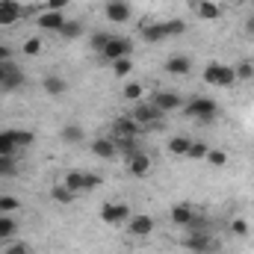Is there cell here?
<instances>
[{
  "instance_id": "29",
  "label": "cell",
  "mask_w": 254,
  "mask_h": 254,
  "mask_svg": "<svg viewBox=\"0 0 254 254\" xmlns=\"http://www.w3.org/2000/svg\"><path fill=\"white\" fill-rule=\"evenodd\" d=\"M15 228H18V225L12 222V216L3 213V216H0V240H9V237L15 234Z\"/></svg>"
},
{
  "instance_id": "11",
  "label": "cell",
  "mask_w": 254,
  "mask_h": 254,
  "mask_svg": "<svg viewBox=\"0 0 254 254\" xmlns=\"http://www.w3.org/2000/svg\"><path fill=\"white\" fill-rule=\"evenodd\" d=\"M113 130H116L119 139H136V136L142 133V125H139L136 119H116Z\"/></svg>"
},
{
  "instance_id": "21",
  "label": "cell",
  "mask_w": 254,
  "mask_h": 254,
  "mask_svg": "<svg viewBox=\"0 0 254 254\" xmlns=\"http://www.w3.org/2000/svg\"><path fill=\"white\" fill-rule=\"evenodd\" d=\"M51 198H54L57 204H71V201L77 198V192H74V190H68L65 184H60V187H54V190H51Z\"/></svg>"
},
{
  "instance_id": "35",
  "label": "cell",
  "mask_w": 254,
  "mask_h": 254,
  "mask_svg": "<svg viewBox=\"0 0 254 254\" xmlns=\"http://www.w3.org/2000/svg\"><path fill=\"white\" fill-rule=\"evenodd\" d=\"M39 51H42V42H39V39H27V42H24V54H27V57H36Z\"/></svg>"
},
{
  "instance_id": "39",
  "label": "cell",
  "mask_w": 254,
  "mask_h": 254,
  "mask_svg": "<svg viewBox=\"0 0 254 254\" xmlns=\"http://www.w3.org/2000/svg\"><path fill=\"white\" fill-rule=\"evenodd\" d=\"M231 231H234L237 237H246V234H249V225H246L243 219H234V222H231Z\"/></svg>"
},
{
  "instance_id": "26",
  "label": "cell",
  "mask_w": 254,
  "mask_h": 254,
  "mask_svg": "<svg viewBox=\"0 0 254 254\" xmlns=\"http://www.w3.org/2000/svg\"><path fill=\"white\" fill-rule=\"evenodd\" d=\"M80 33H83V24L80 21H65L63 30H60V36H65V39H77Z\"/></svg>"
},
{
  "instance_id": "15",
  "label": "cell",
  "mask_w": 254,
  "mask_h": 254,
  "mask_svg": "<svg viewBox=\"0 0 254 254\" xmlns=\"http://www.w3.org/2000/svg\"><path fill=\"white\" fill-rule=\"evenodd\" d=\"M184 246H187L190 252H210V237H207L204 231H192L190 237L184 240Z\"/></svg>"
},
{
  "instance_id": "42",
  "label": "cell",
  "mask_w": 254,
  "mask_h": 254,
  "mask_svg": "<svg viewBox=\"0 0 254 254\" xmlns=\"http://www.w3.org/2000/svg\"><path fill=\"white\" fill-rule=\"evenodd\" d=\"M9 57H12V51H9L6 45H0V63H12Z\"/></svg>"
},
{
  "instance_id": "18",
  "label": "cell",
  "mask_w": 254,
  "mask_h": 254,
  "mask_svg": "<svg viewBox=\"0 0 254 254\" xmlns=\"http://www.w3.org/2000/svg\"><path fill=\"white\" fill-rule=\"evenodd\" d=\"M92 154L110 160V157L116 154V142H113V139H95V142H92Z\"/></svg>"
},
{
  "instance_id": "10",
  "label": "cell",
  "mask_w": 254,
  "mask_h": 254,
  "mask_svg": "<svg viewBox=\"0 0 254 254\" xmlns=\"http://www.w3.org/2000/svg\"><path fill=\"white\" fill-rule=\"evenodd\" d=\"M127 228H130L133 237H148V234L154 231V219L145 216V213H139V216H130V219H127Z\"/></svg>"
},
{
  "instance_id": "8",
  "label": "cell",
  "mask_w": 254,
  "mask_h": 254,
  "mask_svg": "<svg viewBox=\"0 0 254 254\" xmlns=\"http://www.w3.org/2000/svg\"><path fill=\"white\" fill-rule=\"evenodd\" d=\"M21 15H24L21 3H15V0H0V27H12Z\"/></svg>"
},
{
  "instance_id": "4",
  "label": "cell",
  "mask_w": 254,
  "mask_h": 254,
  "mask_svg": "<svg viewBox=\"0 0 254 254\" xmlns=\"http://www.w3.org/2000/svg\"><path fill=\"white\" fill-rule=\"evenodd\" d=\"M98 184H101V178H98V175H92V172H68V175H65V187H68V190H74L77 195H80V192L95 190Z\"/></svg>"
},
{
  "instance_id": "16",
  "label": "cell",
  "mask_w": 254,
  "mask_h": 254,
  "mask_svg": "<svg viewBox=\"0 0 254 254\" xmlns=\"http://www.w3.org/2000/svg\"><path fill=\"white\" fill-rule=\"evenodd\" d=\"M190 68H192V63H190V57H184V54H178V57H172L166 63L169 74H190Z\"/></svg>"
},
{
  "instance_id": "2",
  "label": "cell",
  "mask_w": 254,
  "mask_h": 254,
  "mask_svg": "<svg viewBox=\"0 0 254 254\" xmlns=\"http://www.w3.org/2000/svg\"><path fill=\"white\" fill-rule=\"evenodd\" d=\"M133 54V42L130 39H122V36H113L104 48H101V57L107 60V63H116V60H125Z\"/></svg>"
},
{
  "instance_id": "6",
  "label": "cell",
  "mask_w": 254,
  "mask_h": 254,
  "mask_svg": "<svg viewBox=\"0 0 254 254\" xmlns=\"http://www.w3.org/2000/svg\"><path fill=\"white\" fill-rule=\"evenodd\" d=\"M133 119H136L142 127H151V125H157V122L163 119V113H160L154 104H136V110H133Z\"/></svg>"
},
{
  "instance_id": "17",
  "label": "cell",
  "mask_w": 254,
  "mask_h": 254,
  "mask_svg": "<svg viewBox=\"0 0 254 254\" xmlns=\"http://www.w3.org/2000/svg\"><path fill=\"white\" fill-rule=\"evenodd\" d=\"M195 12H198V18H204V21H216V18H222V9H219L213 0H201Z\"/></svg>"
},
{
  "instance_id": "20",
  "label": "cell",
  "mask_w": 254,
  "mask_h": 254,
  "mask_svg": "<svg viewBox=\"0 0 254 254\" xmlns=\"http://www.w3.org/2000/svg\"><path fill=\"white\" fill-rule=\"evenodd\" d=\"M42 86H45V92H48V95H63L65 89H68V83H65L60 74H51V77H45V83H42Z\"/></svg>"
},
{
  "instance_id": "25",
  "label": "cell",
  "mask_w": 254,
  "mask_h": 254,
  "mask_svg": "<svg viewBox=\"0 0 254 254\" xmlns=\"http://www.w3.org/2000/svg\"><path fill=\"white\" fill-rule=\"evenodd\" d=\"M130 71H133V60H130V57L113 63V74H116V77H130Z\"/></svg>"
},
{
  "instance_id": "38",
  "label": "cell",
  "mask_w": 254,
  "mask_h": 254,
  "mask_svg": "<svg viewBox=\"0 0 254 254\" xmlns=\"http://www.w3.org/2000/svg\"><path fill=\"white\" fill-rule=\"evenodd\" d=\"M6 254H33V252H30L27 243H12V246H6Z\"/></svg>"
},
{
  "instance_id": "23",
  "label": "cell",
  "mask_w": 254,
  "mask_h": 254,
  "mask_svg": "<svg viewBox=\"0 0 254 254\" xmlns=\"http://www.w3.org/2000/svg\"><path fill=\"white\" fill-rule=\"evenodd\" d=\"M190 139H187V136H175V139H172V142H169V151H172V154H178V157H187V154H190Z\"/></svg>"
},
{
  "instance_id": "43",
  "label": "cell",
  "mask_w": 254,
  "mask_h": 254,
  "mask_svg": "<svg viewBox=\"0 0 254 254\" xmlns=\"http://www.w3.org/2000/svg\"><path fill=\"white\" fill-rule=\"evenodd\" d=\"M246 30H249V33H252V36H254V15H252V21L246 24Z\"/></svg>"
},
{
  "instance_id": "33",
  "label": "cell",
  "mask_w": 254,
  "mask_h": 254,
  "mask_svg": "<svg viewBox=\"0 0 254 254\" xmlns=\"http://www.w3.org/2000/svg\"><path fill=\"white\" fill-rule=\"evenodd\" d=\"M125 98L127 101H139V98H142V86H139V83H127L125 86Z\"/></svg>"
},
{
  "instance_id": "34",
  "label": "cell",
  "mask_w": 254,
  "mask_h": 254,
  "mask_svg": "<svg viewBox=\"0 0 254 254\" xmlns=\"http://www.w3.org/2000/svg\"><path fill=\"white\" fill-rule=\"evenodd\" d=\"M234 71H237V80H249V77L254 74V65L252 63H240Z\"/></svg>"
},
{
  "instance_id": "24",
  "label": "cell",
  "mask_w": 254,
  "mask_h": 254,
  "mask_svg": "<svg viewBox=\"0 0 254 254\" xmlns=\"http://www.w3.org/2000/svg\"><path fill=\"white\" fill-rule=\"evenodd\" d=\"M63 139L71 142V145H74V142H83V127L80 125H65L63 127Z\"/></svg>"
},
{
  "instance_id": "40",
  "label": "cell",
  "mask_w": 254,
  "mask_h": 254,
  "mask_svg": "<svg viewBox=\"0 0 254 254\" xmlns=\"http://www.w3.org/2000/svg\"><path fill=\"white\" fill-rule=\"evenodd\" d=\"M65 6H68V0H48V9H57V12H63Z\"/></svg>"
},
{
  "instance_id": "32",
  "label": "cell",
  "mask_w": 254,
  "mask_h": 254,
  "mask_svg": "<svg viewBox=\"0 0 254 254\" xmlns=\"http://www.w3.org/2000/svg\"><path fill=\"white\" fill-rule=\"evenodd\" d=\"M166 33H169V36H181V33H187V21H181V18L166 21Z\"/></svg>"
},
{
  "instance_id": "12",
  "label": "cell",
  "mask_w": 254,
  "mask_h": 254,
  "mask_svg": "<svg viewBox=\"0 0 254 254\" xmlns=\"http://www.w3.org/2000/svg\"><path fill=\"white\" fill-rule=\"evenodd\" d=\"M104 12H107V18H110L113 24H125L127 18H130V6H127V0H110Z\"/></svg>"
},
{
  "instance_id": "31",
  "label": "cell",
  "mask_w": 254,
  "mask_h": 254,
  "mask_svg": "<svg viewBox=\"0 0 254 254\" xmlns=\"http://www.w3.org/2000/svg\"><path fill=\"white\" fill-rule=\"evenodd\" d=\"M207 151H210V148H207L204 142H192L187 157H192V160H207Z\"/></svg>"
},
{
  "instance_id": "30",
  "label": "cell",
  "mask_w": 254,
  "mask_h": 254,
  "mask_svg": "<svg viewBox=\"0 0 254 254\" xmlns=\"http://www.w3.org/2000/svg\"><path fill=\"white\" fill-rule=\"evenodd\" d=\"M15 172H18L15 160H12V157H0V178H12Z\"/></svg>"
},
{
  "instance_id": "19",
  "label": "cell",
  "mask_w": 254,
  "mask_h": 254,
  "mask_svg": "<svg viewBox=\"0 0 254 254\" xmlns=\"http://www.w3.org/2000/svg\"><path fill=\"white\" fill-rule=\"evenodd\" d=\"M21 148H18V142H15V136L9 133V130H3L0 133V157H15Z\"/></svg>"
},
{
  "instance_id": "41",
  "label": "cell",
  "mask_w": 254,
  "mask_h": 254,
  "mask_svg": "<svg viewBox=\"0 0 254 254\" xmlns=\"http://www.w3.org/2000/svg\"><path fill=\"white\" fill-rule=\"evenodd\" d=\"M12 68H15L12 63H0V86H3V80H6V74H9Z\"/></svg>"
},
{
  "instance_id": "28",
  "label": "cell",
  "mask_w": 254,
  "mask_h": 254,
  "mask_svg": "<svg viewBox=\"0 0 254 254\" xmlns=\"http://www.w3.org/2000/svg\"><path fill=\"white\" fill-rule=\"evenodd\" d=\"M18 207H21V201H18L15 195H0V213L9 216V213H15Z\"/></svg>"
},
{
  "instance_id": "9",
  "label": "cell",
  "mask_w": 254,
  "mask_h": 254,
  "mask_svg": "<svg viewBox=\"0 0 254 254\" xmlns=\"http://www.w3.org/2000/svg\"><path fill=\"white\" fill-rule=\"evenodd\" d=\"M36 24L42 27V30H48V33H60L65 24L63 12H57V9H48V12H42L39 18H36Z\"/></svg>"
},
{
  "instance_id": "37",
  "label": "cell",
  "mask_w": 254,
  "mask_h": 254,
  "mask_svg": "<svg viewBox=\"0 0 254 254\" xmlns=\"http://www.w3.org/2000/svg\"><path fill=\"white\" fill-rule=\"evenodd\" d=\"M110 39H113L110 33H95V36H92V48H95V51H101V48H104Z\"/></svg>"
},
{
  "instance_id": "14",
  "label": "cell",
  "mask_w": 254,
  "mask_h": 254,
  "mask_svg": "<svg viewBox=\"0 0 254 254\" xmlns=\"http://www.w3.org/2000/svg\"><path fill=\"white\" fill-rule=\"evenodd\" d=\"M172 222L181 225V228H190L192 222H195V210H192L190 204H178V207H172Z\"/></svg>"
},
{
  "instance_id": "27",
  "label": "cell",
  "mask_w": 254,
  "mask_h": 254,
  "mask_svg": "<svg viewBox=\"0 0 254 254\" xmlns=\"http://www.w3.org/2000/svg\"><path fill=\"white\" fill-rule=\"evenodd\" d=\"M18 86H24V74H21L18 68H12V71L6 74V80H3V89H18Z\"/></svg>"
},
{
  "instance_id": "13",
  "label": "cell",
  "mask_w": 254,
  "mask_h": 254,
  "mask_svg": "<svg viewBox=\"0 0 254 254\" xmlns=\"http://www.w3.org/2000/svg\"><path fill=\"white\" fill-rule=\"evenodd\" d=\"M127 172H130V175H136V178H145V175L151 172V157L139 151L136 157H130V160H127Z\"/></svg>"
},
{
  "instance_id": "1",
  "label": "cell",
  "mask_w": 254,
  "mask_h": 254,
  "mask_svg": "<svg viewBox=\"0 0 254 254\" xmlns=\"http://www.w3.org/2000/svg\"><path fill=\"white\" fill-rule=\"evenodd\" d=\"M204 80L210 83V86H234L237 83V71L231 68V65H219V63H213V65H207L204 68Z\"/></svg>"
},
{
  "instance_id": "36",
  "label": "cell",
  "mask_w": 254,
  "mask_h": 254,
  "mask_svg": "<svg viewBox=\"0 0 254 254\" xmlns=\"http://www.w3.org/2000/svg\"><path fill=\"white\" fill-rule=\"evenodd\" d=\"M207 160H210L213 166H225V163H228V154H225V151H207Z\"/></svg>"
},
{
  "instance_id": "5",
  "label": "cell",
  "mask_w": 254,
  "mask_h": 254,
  "mask_svg": "<svg viewBox=\"0 0 254 254\" xmlns=\"http://www.w3.org/2000/svg\"><path fill=\"white\" fill-rule=\"evenodd\" d=\"M101 219H104L107 225H122V222L130 219V210H127V204L110 201V204H104V207H101Z\"/></svg>"
},
{
  "instance_id": "22",
  "label": "cell",
  "mask_w": 254,
  "mask_h": 254,
  "mask_svg": "<svg viewBox=\"0 0 254 254\" xmlns=\"http://www.w3.org/2000/svg\"><path fill=\"white\" fill-rule=\"evenodd\" d=\"M145 42H163V39H169V33H166V24H151V27H145Z\"/></svg>"
},
{
  "instance_id": "3",
  "label": "cell",
  "mask_w": 254,
  "mask_h": 254,
  "mask_svg": "<svg viewBox=\"0 0 254 254\" xmlns=\"http://www.w3.org/2000/svg\"><path fill=\"white\" fill-rule=\"evenodd\" d=\"M187 113H190L192 119H198V122H210V119H216L219 104L213 98H192L190 104H187Z\"/></svg>"
},
{
  "instance_id": "7",
  "label": "cell",
  "mask_w": 254,
  "mask_h": 254,
  "mask_svg": "<svg viewBox=\"0 0 254 254\" xmlns=\"http://www.w3.org/2000/svg\"><path fill=\"white\" fill-rule=\"evenodd\" d=\"M151 104H154L160 113H172V110H178V107L184 104V98H181L178 92H157V95L151 98Z\"/></svg>"
}]
</instances>
